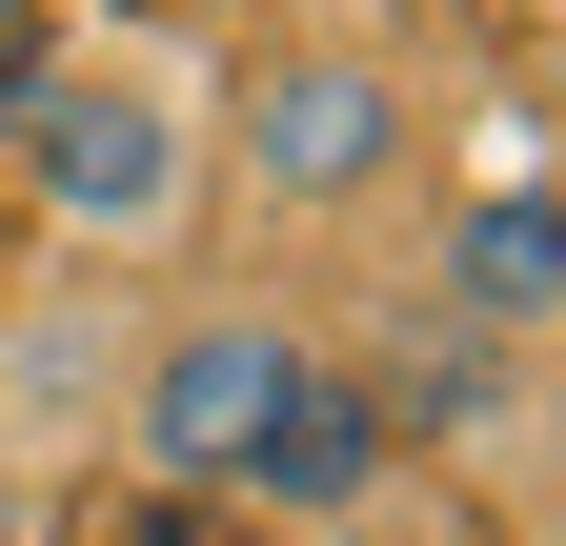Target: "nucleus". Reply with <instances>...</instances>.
<instances>
[{
    "label": "nucleus",
    "instance_id": "nucleus-1",
    "mask_svg": "<svg viewBox=\"0 0 566 546\" xmlns=\"http://www.w3.org/2000/svg\"><path fill=\"white\" fill-rule=\"evenodd\" d=\"M202 182H223V223L263 243V284H304V263H385L405 202L446 182V82H424V41L344 21H263L243 61H202Z\"/></svg>",
    "mask_w": 566,
    "mask_h": 546
},
{
    "label": "nucleus",
    "instance_id": "nucleus-2",
    "mask_svg": "<svg viewBox=\"0 0 566 546\" xmlns=\"http://www.w3.org/2000/svg\"><path fill=\"white\" fill-rule=\"evenodd\" d=\"M0 182H21V263H82V284H182L223 243V182H202V61L82 21L41 41L21 122H0Z\"/></svg>",
    "mask_w": 566,
    "mask_h": 546
},
{
    "label": "nucleus",
    "instance_id": "nucleus-3",
    "mask_svg": "<svg viewBox=\"0 0 566 546\" xmlns=\"http://www.w3.org/2000/svg\"><path fill=\"white\" fill-rule=\"evenodd\" d=\"M324 365H344L324 284L182 263V284H142V345H122V426H102V465H122V486H163V506H243L263 465H283V426L324 405Z\"/></svg>",
    "mask_w": 566,
    "mask_h": 546
},
{
    "label": "nucleus",
    "instance_id": "nucleus-4",
    "mask_svg": "<svg viewBox=\"0 0 566 546\" xmlns=\"http://www.w3.org/2000/svg\"><path fill=\"white\" fill-rule=\"evenodd\" d=\"M385 304L446 324V345H485V365H546V345H566V223H546V162H446V182L405 202V243H385Z\"/></svg>",
    "mask_w": 566,
    "mask_h": 546
},
{
    "label": "nucleus",
    "instance_id": "nucleus-5",
    "mask_svg": "<svg viewBox=\"0 0 566 546\" xmlns=\"http://www.w3.org/2000/svg\"><path fill=\"white\" fill-rule=\"evenodd\" d=\"M122 345H142V284H82V263H21V284H0V465H21L41 506L102 465Z\"/></svg>",
    "mask_w": 566,
    "mask_h": 546
},
{
    "label": "nucleus",
    "instance_id": "nucleus-6",
    "mask_svg": "<svg viewBox=\"0 0 566 546\" xmlns=\"http://www.w3.org/2000/svg\"><path fill=\"white\" fill-rule=\"evenodd\" d=\"M405 506H446V486L405 465V426L365 405V365H324V405L283 426V465L243 486V526L263 546H405Z\"/></svg>",
    "mask_w": 566,
    "mask_h": 546
},
{
    "label": "nucleus",
    "instance_id": "nucleus-7",
    "mask_svg": "<svg viewBox=\"0 0 566 546\" xmlns=\"http://www.w3.org/2000/svg\"><path fill=\"white\" fill-rule=\"evenodd\" d=\"M41 526H61V506H41V486H21V465H0V546H41Z\"/></svg>",
    "mask_w": 566,
    "mask_h": 546
}]
</instances>
